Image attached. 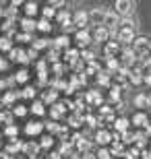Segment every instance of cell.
<instances>
[{
    "label": "cell",
    "instance_id": "6da1fadb",
    "mask_svg": "<svg viewBox=\"0 0 151 159\" xmlns=\"http://www.w3.org/2000/svg\"><path fill=\"white\" fill-rule=\"evenodd\" d=\"M118 23H120V15H118V12H114V11H106L101 27H106L108 31H116V25Z\"/></svg>",
    "mask_w": 151,
    "mask_h": 159
},
{
    "label": "cell",
    "instance_id": "7a4b0ae2",
    "mask_svg": "<svg viewBox=\"0 0 151 159\" xmlns=\"http://www.w3.org/2000/svg\"><path fill=\"white\" fill-rule=\"evenodd\" d=\"M116 12L122 15L124 19H128L134 12V2H130V0H118L116 2Z\"/></svg>",
    "mask_w": 151,
    "mask_h": 159
},
{
    "label": "cell",
    "instance_id": "3957f363",
    "mask_svg": "<svg viewBox=\"0 0 151 159\" xmlns=\"http://www.w3.org/2000/svg\"><path fill=\"white\" fill-rule=\"evenodd\" d=\"M133 46H134V54H137V56H147V50H149L147 37H134Z\"/></svg>",
    "mask_w": 151,
    "mask_h": 159
},
{
    "label": "cell",
    "instance_id": "277c9868",
    "mask_svg": "<svg viewBox=\"0 0 151 159\" xmlns=\"http://www.w3.org/2000/svg\"><path fill=\"white\" fill-rule=\"evenodd\" d=\"M87 21H89V15H87L85 11H77V12H75V17H73V25H79L81 29H85Z\"/></svg>",
    "mask_w": 151,
    "mask_h": 159
},
{
    "label": "cell",
    "instance_id": "5b68a950",
    "mask_svg": "<svg viewBox=\"0 0 151 159\" xmlns=\"http://www.w3.org/2000/svg\"><path fill=\"white\" fill-rule=\"evenodd\" d=\"M73 141H75V145H77V149H79V151H83V153H89L91 143H89L87 139H83L81 134H75V139H73Z\"/></svg>",
    "mask_w": 151,
    "mask_h": 159
},
{
    "label": "cell",
    "instance_id": "8992f818",
    "mask_svg": "<svg viewBox=\"0 0 151 159\" xmlns=\"http://www.w3.org/2000/svg\"><path fill=\"white\" fill-rule=\"evenodd\" d=\"M118 39L124 41V43H130V41H134V29H126V27H122V31L118 33Z\"/></svg>",
    "mask_w": 151,
    "mask_h": 159
},
{
    "label": "cell",
    "instance_id": "52a82bcc",
    "mask_svg": "<svg viewBox=\"0 0 151 159\" xmlns=\"http://www.w3.org/2000/svg\"><path fill=\"white\" fill-rule=\"evenodd\" d=\"M89 39H91V35H89L85 29H79V31H77V43H79V48H85L89 43Z\"/></svg>",
    "mask_w": 151,
    "mask_h": 159
},
{
    "label": "cell",
    "instance_id": "ba28073f",
    "mask_svg": "<svg viewBox=\"0 0 151 159\" xmlns=\"http://www.w3.org/2000/svg\"><path fill=\"white\" fill-rule=\"evenodd\" d=\"M95 141H97V145H108V143L112 141V134L108 132V130H97V134H95Z\"/></svg>",
    "mask_w": 151,
    "mask_h": 159
},
{
    "label": "cell",
    "instance_id": "9c48e42d",
    "mask_svg": "<svg viewBox=\"0 0 151 159\" xmlns=\"http://www.w3.org/2000/svg\"><path fill=\"white\" fill-rule=\"evenodd\" d=\"M108 35H110V31L106 29V27H97L95 33H93V39H95V41H106V39H108Z\"/></svg>",
    "mask_w": 151,
    "mask_h": 159
},
{
    "label": "cell",
    "instance_id": "30bf717a",
    "mask_svg": "<svg viewBox=\"0 0 151 159\" xmlns=\"http://www.w3.org/2000/svg\"><path fill=\"white\" fill-rule=\"evenodd\" d=\"M104 15H106V11H101V8H95V11L89 12V19H93V21H97V23L101 25V23H104Z\"/></svg>",
    "mask_w": 151,
    "mask_h": 159
},
{
    "label": "cell",
    "instance_id": "8fae6325",
    "mask_svg": "<svg viewBox=\"0 0 151 159\" xmlns=\"http://www.w3.org/2000/svg\"><path fill=\"white\" fill-rule=\"evenodd\" d=\"M23 29H25V33H29V31H35L37 29V23H35L33 19H23Z\"/></svg>",
    "mask_w": 151,
    "mask_h": 159
},
{
    "label": "cell",
    "instance_id": "7c38bea8",
    "mask_svg": "<svg viewBox=\"0 0 151 159\" xmlns=\"http://www.w3.org/2000/svg\"><path fill=\"white\" fill-rule=\"evenodd\" d=\"M114 128L120 130V132H126L128 130V120L126 118H118L116 122H114Z\"/></svg>",
    "mask_w": 151,
    "mask_h": 159
},
{
    "label": "cell",
    "instance_id": "4fadbf2b",
    "mask_svg": "<svg viewBox=\"0 0 151 159\" xmlns=\"http://www.w3.org/2000/svg\"><path fill=\"white\" fill-rule=\"evenodd\" d=\"M62 114H64V106H62V103H56V106L52 107V112H50V116H52V118L56 120V118H60Z\"/></svg>",
    "mask_w": 151,
    "mask_h": 159
},
{
    "label": "cell",
    "instance_id": "5bb4252c",
    "mask_svg": "<svg viewBox=\"0 0 151 159\" xmlns=\"http://www.w3.org/2000/svg\"><path fill=\"white\" fill-rule=\"evenodd\" d=\"M133 124H137V126H147V116L145 114H134Z\"/></svg>",
    "mask_w": 151,
    "mask_h": 159
},
{
    "label": "cell",
    "instance_id": "9a60e30c",
    "mask_svg": "<svg viewBox=\"0 0 151 159\" xmlns=\"http://www.w3.org/2000/svg\"><path fill=\"white\" fill-rule=\"evenodd\" d=\"M147 103H149L147 95H143V93H141V95H137V97H134V106H137V107H145Z\"/></svg>",
    "mask_w": 151,
    "mask_h": 159
},
{
    "label": "cell",
    "instance_id": "2e32d148",
    "mask_svg": "<svg viewBox=\"0 0 151 159\" xmlns=\"http://www.w3.org/2000/svg\"><path fill=\"white\" fill-rule=\"evenodd\" d=\"M87 101L89 103H101V95L95 93V91H89L87 93Z\"/></svg>",
    "mask_w": 151,
    "mask_h": 159
},
{
    "label": "cell",
    "instance_id": "e0dca14e",
    "mask_svg": "<svg viewBox=\"0 0 151 159\" xmlns=\"http://www.w3.org/2000/svg\"><path fill=\"white\" fill-rule=\"evenodd\" d=\"M41 128H44V126L35 122V124H29V126H27L25 130H27V134H37V132H41Z\"/></svg>",
    "mask_w": 151,
    "mask_h": 159
},
{
    "label": "cell",
    "instance_id": "ac0fdd59",
    "mask_svg": "<svg viewBox=\"0 0 151 159\" xmlns=\"http://www.w3.org/2000/svg\"><path fill=\"white\" fill-rule=\"evenodd\" d=\"M25 12H27V17H33L35 12H37V4H33V2L25 4Z\"/></svg>",
    "mask_w": 151,
    "mask_h": 159
},
{
    "label": "cell",
    "instance_id": "d6986e66",
    "mask_svg": "<svg viewBox=\"0 0 151 159\" xmlns=\"http://www.w3.org/2000/svg\"><path fill=\"white\" fill-rule=\"evenodd\" d=\"M112 155H124V147H122V143H114V147L110 151Z\"/></svg>",
    "mask_w": 151,
    "mask_h": 159
},
{
    "label": "cell",
    "instance_id": "ffe728a7",
    "mask_svg": "<svg viewBox=\"0 0 151 159\" xmlns=\"http://www.w3.org/2000/svg\"><path fill=\"white\" fill-rule=\"evenodd\" d=\"M37 29H41V31H50V29H52V25H50V21H48V19H41L40 23H37Z\"/></svg>",
    "mask_w": 151,
    "mask_h": 159
},
{
    "label": "cell",
    "instance_id": "44dd1931",
    "mask_svg": "<svg viewBox=\"0 0 151 159\" xmlns=\"http://www.w3.org/2000/svg\"><path fill=\"white\" fill-rule=\"evenodd\" d=\"M97 83H99V85H110V77H108V72H99V75H97Z\"/></svg>",
    "mask_w": 151,
    "mask_h": 159
},
{
    "label": "cell",
    "instance_id": "7402d4cb",
    "mask_svg": "<svg viewBox=\"0 0 151 159\" xmlns=\"http://www.w3.org/2000/svg\"><path fill=\"white\" fill-rule=\"evenodd\" d=\"M31 112H33V114H37V116H41V114H44V103L35 101V103H33V107H31Z\"/></svg>",
    "mask_w": 151,
    "mask_h": 159
},
{
    "label": "cell",
    "instance_id": "603a6c76",
    "mask_svg": "<svg viewBox=\"0 0 151 159\" xmlns=\"http://www.w3.org/2000/svg\"><path fill=\"white\" fill-rule=\"evenodd\" d=\"M137 155H139V149H128V151H124V159H137Z\"/></svg>",
    "mask_w": 151,
    "mask_h": 159
},
{
    "label": "cell",
    "instance_id": "cb8c5ba5",
    "mask_svg": "<svg viewBox=\"0 0 151 159\" xmlns=\"http://www.w3.org/2000/svg\"><path fill=\"white\" fill-rule=\"evenodd\" d=\"M116 52H118L116 43H108V46H106V56H112V54H116Z\"/></svg>",
    "mask_w": 151,
    "mask_h": 159
},
{
    "label": "cell",
    "instance_id": "d4e9b609",
    "mask_svg": "<svg viewBox=\"0 0 151 159\" xmlns=\"http://www.w3.org/2000/svg\"><path fill=\"white\" fill-rule=\"evenodd\" d=\"M130 81H133L134 85H139V83L143 81V77H141V72H139V70H134V72H130Z\"/></svg>",
    "mask_w": 151,
    "mask_h": 159
},
{
    "label": "cell",
    "instance_id": "484cf974",
    "mask_svg": "<svg viewBox=\"0 0 151 159\" xmlns=\"http://www.w3.org/2000/svg\"><path fill=\"white\" fill-rule=\"evenodd\" d=\"M79 56H81V54L77 52V50H70V52L66 54V60H68V62H75V60L79 58Z\"/></svg>",
    "mask_w": 151,
    "mask_h": 159
},
{
    "label": "cell",
    "instance_id": "4316f807",
    "mask_svg": "<svg viewBox=\"0 0 151 159\" xmlns=\"http://www.w3.org/2000/svg\"><path fill=\"white\" fill-rule=\"evenodd\" d=\"M66 46H68L66 35H62V37H58V39H56V48H66Z\"/></svg>",
    "mask_w": 151,
    "mask_h": 159
},
{
    "label": "cell",
    "instance_id": "83f0119b",
    "mask_svg": "<svg viewBox=\"0 0 151 159\" xmlns=\"http://www.w3.org/2000/svg\"><path fill=\"white\" fill-rule=\"evenodd\" d=\"M56 97H58V95H56V91H50V93H46V97H44V99H46L48 103H54V101H56Z\"/></svg>",
    "mask_w": 151,
    "mask_h": 159
},
{
    "label": "cell",
    "instance_id": "f1b7e54d",
    "mask_svg": "<svg viewBox=\"0 0 151 159\" xmlns=\"http://www.w3.org/2000/svg\"><path fill=\"white\" fill-rule=\"evenodd\" d=\"M46 46H48V41H46V39H35L33 50H41V48H46Z\"/></svg>",
    "mask_w": 151,
    "mask_h": 159
},
{
    "label": "cell",
    "instance_id": "f546056e",
    "mask_svg": "<svg viewBox=\"0 0 151 159\" xmlns=\"http://www.w3.org/2000/svg\"><path fill=\"white\" fill-rule=\"evenodd\" d=\"M110 151L108 149H99V153H97V159H110Z\"/></svg>",
    "mask_w": 151,
    "mask_h": 159
},
{
    "label": "cell",
    "instance_id": "4dcf8cb0",
    "mask_svg": "<svg viewBox=\"0 0 151 159\" xmlns=\"http://www.w3.org/2000/svg\"><path fill=\"white\" fill-rule=\"evenodd\" d=\"M81 58H83V60H87V62H93V52L85 50V52H81Z\"/></svg>",
    "mask_w": 151,
    "mask_h": 159
},
{
    "label": "cell",
    "instance_id": "1f68e13d",
    "mask_svg": "<svg viewBox=\"0 0 151 159\" xmlns=\"http://www.w3.org/2000/svg\"><path fill=\"white\" fill-rule=\"evenodd\" d=\"M19 149H23V145H21V143H11V145H8V153H12V151H19Z\"/></svg>",
    "mask_w": 151,
    "mask_h": 159
},
{
    "label": "cell",
    "instance_id": "d6a6232c",
    "mask_svg": "<svg viewBox=\"0 0 151 159\" xmlns=\"http://www.w3.org/2000/svg\"><path fill=\"white\" fill-rule=\"evenodd\" d=\"M41 12H44V19H50V17H54V8H52V6H46V8H44Z\"/></svg>",
    "mask_w": 151,
    "mask_h": 159
},
{
    "label": "cell",
    "instance_id": "836d02e7",
    "mask_svg": "<svg viewBox=\"0 0 151 159\" xmlns=\"http://www.w3.org/2000/svg\"><path fill=\"white\" fill-rule=\"evenodd\" d=\"M25 153H29V155H33L35 153V151H37V149H40V147H37V145H25Z\"/></svg>",
    "mask_w": 151,
    "mask_h": 159
},
{
    "label": "cell",
    "instance_id": "e575fe53",
    "mask_svg": "<svg viewBox=\"0 0 151 159\" xmlns=\"http://www.w3.org/2000/svg\"><path fill=\"white\" fill-rule=\"evenodd\" d=\"M0 50H11V41L6 39V37H2V39H0Z\"/></svg>",
    "mask_w": 151,
    "mask_h": 159
},
{
    "label": "cell",
    "instance_id": "d590c367",
    "mask_svg": "<svg viewBox=\"0 0 151 159\" xmlns=\"http://www.w3.org/2000/svg\"><path fill=\"white\" fill-rule=\"evenodd\" d=\"M110 97H112V99H118V97H120V87H114V89H112V91H110Z\"/></svg>",
    "mask_w": 151,
    "mask_h": 159
},
{
    "label": "cell",
    "instance_id": "8d00e7d4",
    "mask_svg": "<svg viewBox=\"0 0 151 159\" xmlns=\"http://www.w3.org/2000/svg\"><path fill=\"white\" fill-rule=\"evenodd\" d=\"M130 141H133V134H130L128 130H126V132H122V141L120 143H130Z\"/></svg>",
    "mask_w": 151,
    "mask_h": 159
},
{
    "label": "cell",
    "instance_id": "74e56055",
    "mask_svg": "<svg viewBox=\"0 0 151 159\" xmlns=\"http://www.w3.org/2000/svg\"><path fill=\"white\" fill-rule=\"evenodd\" d=\"M41 147H52V136H44L41 139Z\"/></svg>",
    "mask_w": 151,
    "mask_h": 159
},
{
    "label": "cell",
    "instance_id": "f35d334b",
    "mask_svg": "<svg viewBox=\"0 0 151 159\" xmlns=\"http://www.w3.org/2000/svg\"><path fill=\"white\" fill-rule=\"evenodd\" d=\"M17 81H19V83H23V81H27V72H25V70L17 72Z\"/></svg>",
    "mask_w": 151,
    "mask_h": 159
},
{
    "label": "cell",
    "instance_id": "ab89813d",
    "mask_svg": "<svg viewBox=\"0 0 151 159\" xmlns=\"http://www.w3.org/2000/svg\"><path fill=\"white\" fill-rule=\"evenodd\" d=\"M108 66H110L112 70H116V68H118V62L114 58H108Z\"/></svg>",
    "mask_w": 151,
    "mask_h": 159
},
{
    "label": "cell",
    "instance_id": "60d3db41",
    "mask_svg": "<svg viewBox=\"0 0 151 159\" xmlns=\"http://www.w3.org/2000/svg\"><path fill=\"white\" fill-rule=\"evenodd\" d=\"M33 95H35V91H33L31 87H27V89L23 91V97H33Z\"/></svg>",
    "mask_w": 151,
    "mask_h": 159
},
{
    "label": "cell",
    "instance_id": "b9f144b4",
    "mask_svg": "<svg viewBox=\"0 0 151 159\" xmlns=\"http://www.w3.org/2000/svg\"><path fill=\"white\" fill-rule=\"evenodd\" d=\"M25 112H27V110H25L23 106H19V107H15V114H17V116H25Z\"/></svg>",
    "mask_w": 151,
    "mask_h": 159
},
{
    "label": "cell",
    "instance_id": "7bdbcfd3",
    "mask_svg": "<svg viewBox=\"0 0 151 159\" xmlns=\"http://www.w3.org/2000/svg\"><path fill=\"white\" fill-rule=\"evenodd\" d=\"M6 134H8V136H15V134H17V128H15V126H8V128H6Z\"/></svg>",
    "mask_w": 151,
    "mask_h": 159
},
{
    "label": "cell",
    "instance_id": "ee69618b",
    "mask_svg": "<svg viewBox=\"0 0 151 159\" xmlns=\"http://www.w3.org/2000/svg\"><path fill=\"white\" fill-rule=\"evenodd\" d=\"M12 99H15V93H6L4 95V103H11Z\"/></svg>",
    "mask_w": 151,
    "mask_h": 159
},
{
    "label": "cell",
    "instance_id": "f6af8a7d",
    "mask_svg": "<svg viewBox=\"0 0 151 159\" xmlns=\"http://www.w3.org/2000/svg\"><path fill=\"white\" fill-rule=\"evenodd\" d=\"M85 122H87L89 126H95V122H97V120L93 118V116H87V118H85Z\"/></svg>",
    "mask_w": 151,
    "mask_h": 159
},
{
    "label": "cell",
    "instance_id": "bcb514c9",
    "mask_svg": "<svg viewBox=\"0 0 151 159\" xmlns=\"http://www.w3.org/2000/svg\"><path fill=\"white\" fill-rule=\"evenodd\" d=\"M83 159H97V155H93L91 151H89V153H85V155H83Z\"/></svg>",
    "mask_w": 151,
    "mask_h": 159
},
{
    "label": "cell",
    "instance_id": "7dc6e473",
    "mask_svg": "<svg viewBox=\"0 0 151 159\" xmlns=\"http://www.w3.org/2000/svg\"><path fill=\"white\" fill-rule=\"evenodd\" d=\"M141 159H151V151H143V153H141Z\"/></svg>",
    "mask_w": 151,
    "mask_h": 159
},
{
    "label": "cell",
    "instance_id": "c3c4849f",
    "mask_svg": "<svg viewBox=\"0 0 151 159\" xmlns=\"http://www.w3.org/2000/svg\"><path fill=\"white\" fill-rule=\"evenodd\" d=\"M56 58H58V48L52 50V54H50V60H56Z\"/></svg>",
    "mask_w": 151,
    "mask_h": 159
},
{
    "label": "cell",
    "instance_id": "681fc988",
    "mask_svg": "<svg viewBox=\"0 0 151 159\" xmlns=\"http://www.w3.org/2000/svg\"><path fill=\"white\" fill-rule=\"evenodd\" d=\"M70 151V143H64L62 145V153H68Z\"/></svg>",
    "mask_w": 151,
    "mask_h": 159
},
{
    "label": "cell",
    "instance_id": "f907efd6",
    "mask_svg": "<svg viewBox=\"0 0 151 159\" xmlns=\"http://www.w3.org/2000/svg\"><path fill=\"white\" fill-rule=\"evenodd\" d=\"M19 39H21V41H27V39H29V33H23V35H19Z\"/></svg>",
    "mask_w": 151,
    "mask_h": 159
},
{
    "label": "cell",
    "instance_id": "816d5d0a",
    "mask_svg": "<svg viewBox=\"0 0 151 159\" xmlns=\"http://www.w3.org/2000/svg\"><path fill=\"white\" fill-rule=\"evenodd\" d=\"M48 159H60V153H50V157Z\"/></svg>",
    "mask_w": 151,
    "mask_h": 159
},
{
    "label": "cell",
    "instance_id": "f5cc1de1",
    "mask_svg": "<svg viewBox=\"0 0 151 159\" xmlns=\"http://www.w3.org/2000/svg\"><path fill=\"white\" fill-rule=\"evenodd\" d=\"M143 81H145V83H147V85H151V75H147V77H145V79H143Z\"/></svg>",
    "mask_w": 151,
    "mask_h": 159
},
{
    "label": "cell",
    "instance_id": "db71d44e",
    "mask_svg": "<svg viewBox=\"0 0 151 159\" xmlns=\"http://www.w3.org/2000/svg\"><path fill=\"white\" fill-rule=\"evenodd\" d=\"M0 68H6V62H4L2 58H0Z\"/></svg>",
    "mask_w": 151,
    "mask_h": 159
},
{
    "label": "cell",
    "instance_id": "11a10c76",
    "mask_svg": "<svg viewBox=\"0 0 151 159\" xmlns=\"http://www.w3.org/2000/svg\"><path fill=\"white\" fill-rule=\"evenodd\" d=\"M147 68L151 70V58H147Z\"/></svg>",
    "mask_w": 151,
    "mask_h": 159
},
{
    "label": "cell",
    "instance_id": "9f6ffc18",
    "mask_svg": "<svg viewBox=\"0 0 151 159\" xmlns=\"http://www.w3.org/2000/svg\"><path fill=\"white\" fill-rule=\"evenodd\" d=\"M68 159H77V155H70V157H68Z\"/></svg>",
    "mask_w": 151,
    "mask_h": 159
},
{
    "label": "cell",
    "instance_id": "6f0895ef",
    "mask_svg": "<svg viewBox=\"0 0 151 159\" xmlns=\"http://www.w3.org/2000/svg\"><path fill=\"white\" fill-rule=\"evenodd\" d=\"M149 52H151V39H149Z\"/></svg>",
    "mask_w": 151,
    "mask_h": 159
},
{
    "label": "cell",
    "instance_id": "680465c9",
    "mask_svg": "<svg viewBox=\"0 0 151 159\" xmlns=\"http://www.w3.org/2000/svg\"><path fill=\"white\" fill-rule=\"evenodd\" d=\"M31 159H35V157H31Z\"/></svg>",
    "mask_w": 151,
    "mask_h": 159
}]
</instances>
